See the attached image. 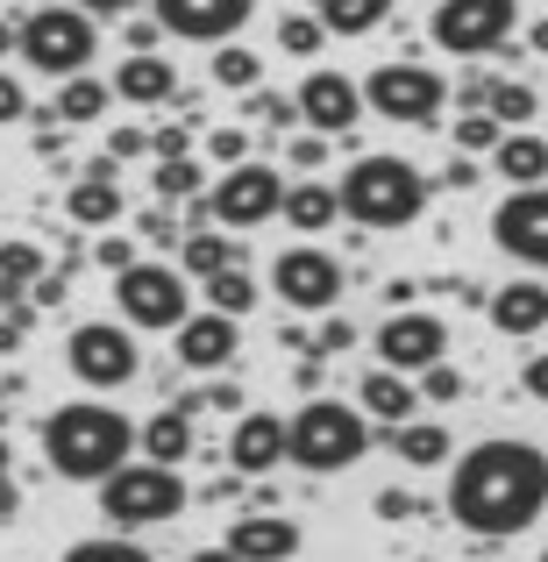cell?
<instances>
[{
	"mask_svg": "<svg viewBox=\"0 0 548 562\" xmlns=\"http://www.w3.org/2000/svg\"><path fill=\"white\" fill-rule=\"evenodd\" d=\"M548 513V449L521 435L478 441L470 456H456L449 477V520L478 541H513Z\"/></svg>",
	"mask_w": 548,
	"mask_h": 562,
	"instance_id": "obj_1",
	"label": "cell"
},
{
	"mask_svg": "<svg viewBox=\"0 0 548 562\" xmlns=\"http://www.w3.org/2000/svg\"><path fill=\"white\" fill-rule=\"evenodd\" d=\"M43 463L65 484H108L122 463H136V420L100 398H71L43 420Z\"/></svg>",
	"mask_w": 548,
	"mask_h": 562,
	"instance_id": "obj_2",
	"label": "cell"
},
{
	"mask_svg": "<svg viewBox=\"0 0 548 562\" xmlns=\"http://www.w3.org/2000/svg\"><path fill=\"white\" fill-rule=\"evenodd\" d=\"M335 200L364 228H413L427 214V171L413 157H357L335 186Z\"/></svg>",
	"mask_w": 548,
	"mask_h": 562,
	"instance_id": "obj_3",
	"label": "cell"
},
{
	"mask_svg": "<svg viewBox=\"0 0 548 562\" xmlns=\"http://www.w3.org/2000/svg\"><path fill=\"white\" fill-rule=\"evenodd\" d=\"M370 456V413L343 406V398H306L292 413V463L306 477H335V470H357Z\"/></svg>",
	"mask_w": 548,
	"mask_h": 562,
	"instance_id": "obj_4",
	"label": "cell"
},
{
	"mask_svg": "<svg viewBox=\"0 0 548 562\" xmlns=\"http://www.w3.org/2000/svg\"><path fill=\"white\" fill-rule=\"evenodd\" d=\"M100 36H93V14L86 8H36L22 22V43H14V57H22L29 71H43V79H79L86 65H93Z\"/></svg>",
	"mask_w": 548,
	"mask_h": 562,
	"instance_id": "obj_5",
	"label": "cell"
},
{
	"mask_svg": "<svg viewBox=\"0 0 548 562\" xmlns=\"http://www.w3.org/2000/svg\"><path fill=\"white\" fill-rule=\"evenodd\" d=\"M186 506H192V492L171 463H122L100 484V513H108L114 527H165V520H179Z\"/></svg>",
	"mask_w": 548,
	"mask_h": 562,
	"instance_id": "obj_6",
	"label": "cell"
},
{
	"mask_svg": "<svg viewBox=\"0 0 548 562\" xmlns=\"http://www.w3.org/2000/svg\"><path fill=\"white\" fill-rule=\"evenodd\" d=\"M114 300H122V321L128 328H186L192 314V278L171 271V263H128L122 278H114Z\"/></svg>",
	"mask_w": 548,
	"mask_h": 562,
	"instance_id": "obj_7",
	"label": "cell"
},
{
	"mask_svg": "<svg viewBox=\"0 0 548 562\" xmlns=\"http://www.w3.org/2000/svg\"><path fill=\"white\" fill-rule=\"evenodd\" d=\"M65 363H71V378L93 384V392H122V384L143 371L136 328H128V321H86V328H71Z\"/></svg>",
	"mask_w": 548,
	"mask_h": 562,
	"instance_id": "obj_8",
	"label": "cell"
},
{
	"mask_svg": "<svg viewBox=\"0 0 548 562\" xmlns=\"http://www.w3.org/2000/svg\"><path fill=\"white\" fill-rule=\"evenodd\" d=\"M441 100H449V86H441V71L413 65V57H392V65H378L364 79V108L384 114V122H413L427 128L441 114Z\"/></svg>",
	"mask_w": 548,
	"mask_h": 562,
	"instance_id": "obj_9",
	"label": "cell"
},
{
	"mask_svg": "<svg viewBox=\"0 0 548 562\" xmlns=\"http://www.w3.org/2000/svg\"><path fill=\"white\" fill-rule=\"evenodd\" d=\"M513 22H521V0H441L427 14V36L449 57H484L513 36Z\"/></svg>",
	"mask_w": 548,
	"mask_h": 562,
	"instance_id": "obj_10",
	"label": "cell"
},
{
	"mask_svg": "<svg viewBox=\"0 0 548 562\" xmlns=\"http://www.w3.org/2000/svg\"><path fill=\"white\" fill-rule=\"evenodd\" d=\"M206 221H221V228H257V221H271L278 206H286V186H278L271 165H257V157H243V165L221 171V186L200 192Z\"/></svg>",
	"mask_w": 548,
	"mask_h": 562,
	"instance_id": "obj_11",
	"label": "cell"
},
{
	"mask_svg": "<svg viewBox=\"0 0 548 562\" xmlns=\"http://www.w3.org/2000/svg\"><path fill=\"white\" fill-rule=\"evenodd\" d=\"M271 285L292 314H335V300H343V263L306 243V249H286V257L271 263Z\"/></svg>",
	"mask_w": 548,
	"mask_h": 562,
	"instance_id": "obj_12",
	"label": "cell"
},
{
	"mask_svg": "<svg viewBox=\"0 0 548 562\" xmlns=\"http://www.w3.org/2000/svg\"><path fill=\"white\" fill-rule=\"evenodd\" d=\"M492 243L506 249L513 263H535V271H548V186H521L513 200H499Z\"/></svg>",
	"mask_w": 548,
	"mask_h": 562,
	"instance_id": "obj_13",
	"label": "cell"
},
{
	"mask_svg": "<svg viewBox=\"0 0 548 562\" xmlns=\"http://www.w3.org/2000/svg\"><path fill=\"white\" fill-rule=\"evenodd\" d=\"M441 349H449V328H441L435 314H384V328H378V363L384 371H399V378H421L427 363H441Z\"/></svg>",
	"mask_w": 548,
	"mask_h": 562,
	"instance_id": "obj_14",
	"label": "cell"
},
{
	"mask_svg": "<svg viewBox=\"0 0 548 562\" xmlns=\"http://www.w3.org/2000/svg\"><path fill=\"white\" fill-rule=\"evenodd\" d=\"M292 100H300V122L314 128V136H349V128L370 114L364 108V86L343 79V71H306V86Z\"/></svg>",
	"mask_w": 548,
	"mask_h": 562,
	"instance_id": "obj_15",
	"label": "cell"
},
{
	"mask_svg": "<svg viewBox=\"0 0 548 562\" xmlns=\"http://www.w3.org/2000/svg\"><path fill=\"white\" fill-rule=\"evenodd\" d=\"M257 14V0H150V22L186 43H221Z\"/></svg>",
	"mask_w": 548,
	"mask_h": 562,
	"instance_id": "obj_16",
	"label": "cell"
},
{
	"mask_svg": "<svg viewBox=\"0 0 548 562\" xmlns=\"http://www.w3.org/2000/svg\"><path fill=\"white\" fill-rule=\"evenodd\" d=\"M286 456H292V420H278V413H243L235 420V435H228L235 477H271Z\"/></svg>",
	"mask_w": 548,
	"mask_h": 562,
	"instance_id": "obj_17",
	"label": "cell"
},
{
	"mask_svg": "<svg viewBox=\"0 0 548 562\" xmlns=\"http://www.w3.org/2000/svg\"><path fill=\"white\" fill-rule=\"evenodd\" d=\"M235 349H243V335H235V321L228 314H186V328H179V363L186 371H228L235 363Z\"/></svg>",
	"mask_w": 548,
	"mask_h": 562,
	"instance_id": "obj_18",
	"label": "cell"
},
{
	"mask_svg": "<svg viewBox=\"0 0 548 562\" xmlns=\"http://www.w3.org/2000/svg\"><path fill=\"white\" fill-rule=\"evenodd\" d=\"M228 549L243 555V562H292L300 555V527L286 520V513H243V520L228 527Z\"/></svg>",
	"mask_w": 548,
	"mask_h": 562,
	"instance_id": "obj_19",
	"label": "cell"
},
{
	"mask_svg": "<svg viewBox=\"0 0 548 562\" xmlns=\"http://www.w3.org/2000/svg\"><path fill=\"white\" fill-rule=\"evenodd\" d=\"M484 314H492V328L506 335V342H527V335L548 328V285H527V278L521 285H499Z\"/></svg>",
	"mask_w": 548,
	"mask_h": 562,
	"instance_id": "obj_20",
	"label": "cell"
},
{
	"mask_svg": "<svg viewBox=\"0 0 548 562\" xmlns=\"http://www.w3.org/2000/svg\"><path fill=\"white\" fill-rule=\"evenodd\" d=\"M71 221H79V228H114V221H122V186H114V157H93V165H86V179L71 186Z\"/></svg>",
	"mask_w": 548,
	"mask_h": 562,
	"instance_id": "obj_21",
	"label": "cell"
},
{
	"mask_svg": "<svg viewBox=\"0 0 548 562\" xmlns=\"http://www.w3.org/2000/svg\"><path fill=\"white\" fill-rule=\"evenodd\" d=\"M179 93V71H171V57H122V71H114V100H128V108H165V100Z\"/></svg>",
	"mask_w": 548,
	"mask_h": 562,
	"instance_id": "obj_22",
	"label": "cell"
},
{
	"mask_svg": "<svg viewBox=\"0 0 548 562\" xmlns=\"http://www.w3.org/2000/svg\"><path fill=\"white\" fill-rule=\"evenodd\" d=\"M136 449H143V463H171V470H179L192 456V413H179V406L150 413V420L136 427Z\"/></svg>",
	"mask_w": 548,
	"mask_h": 562,
	"instance_id": "obj_23",
	"label": "cell"
},
{
	"mask_svg": "<svg viewBox=\"0 0 548 562\" xmlns=\"http://www.w3.org/2000/svg\"><path fill=\"white\" fill-rule=\"evenodd\" d=\"M357 398H364V413H370V420H384V427H406L413 413H421V392H413V378L384 371V363L364 378V392H357Z\"/></svg>",
	"mask_w": 548,
	"mask_h": 562,
	"instance_id": "obj_24",
	"label": "cell"
},
{
	"mask_svg": "<svg viewBox=\"0 0 548 562\" xmlns=\"http://www.w3.org/2000/svg\"><path fill=\"white\" fill-rule=\"evenodd\" d=\"M235 263H243V249H235L221 228H186V243H179V271L192 278V285H206L214 271H235Z\"/></svg>",
	"mask_w": 548,
	"mask_h": 562,
	"instance_id": "obj_25",
	"label": "cell"
},
{
	"mask_svg": "<svg viewBox=\"0 0 548 562\" xmlns=\"http://www.w3.org/2000/svg\"><path fill=\"white\" fill-rule=\"evenodd\" d=\"M392 435V456L399 463H413V470H435V463H449V427L441 420H406V427H384Z\"/></svg>",
	"mask_w": 548,
	"mask_h": 562,
	"instance_id": "obj_26",
	"label": "cell"
},
{
	"mask_svg": "<svg viewBox=\"0 0 548 562\" xmlns=\"http://www.w3.org/2000/svg\"><path fill=\"white\" fill-rule=\"evenodd\" d=\"M278 214L292 221V228L300 235H321V228H335V214H343V200H335V186H286V206H278Z\"/></svg>",
	"mask_w": 548,
	"mask_h": 562,
	"instance_id": "obj_27",
	"label": "cell"
},
{
	"mask_svg": "<svg viewBox=\"0 0 548 562\" xmlns=\"http://www.w3.org/2000/svg\"><path fill=\"white\" fill-rule=\"evenodd\" d=\"M492 171H506L513 186H548V143L541 136H499Z\"/></svg>",
	"mask_w": 548,
	"mask_h": 562,
	"instance_id": "obj_28",
	"label": "cell"
},
{
	"mask_svg": "<svg viewBox=\"0 0 548 562\" xmlns=\"http://www.w3.org/2000/svg\"><path fill=\"white\" fill-rule=\"evenodd\" d=\"M384 14H392V0H314V22L328 36H370Z\"/></svg>",
	"mask_w": 548,
	"mask_h": 562,
	"instance_id": "obj_29",
	"label": "cell"
},
{
	"mask_svg": "<svg viewBox=\"0 0 548 562\" xmlns=\"http://www.w3.org/2000/svg\"><path fill=\"white\" fill-rule=\"evenodd\" d=\"M51 114H57L65 128H86V122H100V114H108V86H100L93 71H79V79H65V86H57Z\"/></svg>",
	"mask_w": 548,
	"mask_h": 562,
	"instance_id": "obj_30",
	"label": "cell"
},
{
	"mask_svg": "<svg viewBox=\"0 0 548 562\" xmlns=\"http://www.w3.org/2000/svg\"><path fill=\"white\" fill-rule=\"evenodd\" d=\"M484 114H492L499 128L535 122V86H521V79H492V93H484Z\"/></svg>",
	"mask_w": 548,
	"mask_h": 562,
	"instance_id": "obj_31",
	"label": "cell"
},
{
	"mask_svg": "<svg viewBox=\"0 0 548 562\" xmlns=\"http://www.w3.org/2000/svg\"><path fill=\"white\" fill-rule=\"evenodd\" d=\"M214 86H221V93H257V86H264V57L243 50V43H228V50L214 57Z\"/></svg>",
	"mask_w": 548,
	"mask_h": 562,
	"instance_id": "obj_32",
	"label": "cell"
},
{
	"mask_svg": "<svg viewBox=\"0 0 548 562\" xmlns=\"http://www.w3.org/2000/svg\"><path fill=\"white\" fill-rule=\"evenodd\" d=\"M200 292H206V306H214V314H228V321H243L249 306H257V285L243 278V263H235V271H214Z\"/></svg>",
	"mask_w": 548,
	"mask_h": 562,
	"instance_id": "obj_33",
	"label": "cell"
},
{
	"mask_svg": "<svg viewBox=\"0 0 548 562\" xmlns=\"http://www.w3.org/2000/svg\"><path fill=\"white\" fill-rule=\"evenodd\" d=\"M36 278H43L36 243H0V285H8V300H22V285H36Z\"/></svg>",
	"mask_w": 548,
	"mask_h": 562,
	"instance_id": "obj_34",
	"label": "cell"
},
{
	"mask_svg": "<svg viewBox=\"0 0 548 562\" xmlns=\"http://www.w3.org/2000/svg\"><path fill=\"white\" fill-rule=\"evenodd\" d=\"M150 186H157V200H200V192H206V171L200 165H192V157H171V165H157L150 171Z\"/></svg>",
	"mask_w": 548,
	"mask_h": 562,
	"instance_id": "obj_35",
	"label": "cell"
},
{
	"mask_svg": "<svg viewBox=\"0 0 548 562\" xmlns=\"http://www.w3.org/2000/svg\"><path fill=\"white\" fill-rule=\"evenodd\" d=\"M65 562H157L143 541H122V535H93V541H71Z\"/></svg>",
	"mask_w": 548,
	"mask_h": 562,
	"instance_id": "obj_36",
	"label": "cell"
},
{
	"mask_svg": "<svg viewBox=\"0 0 548 562\" xmlns=\"http://www.w3.org/2000/svg\"><path fill=\"white\" fill-rule=\"evenodd\" d=\"M321 36H328V29H321L314 14H286V22H278V50H286V57H314Z\"/></svg>",
	"mask_w": 548,
	"mask_h": 562,
	"instance_id": "obj_37",
	"label": "cell"
},
{
	"mask_svg": "<svg viewBox=\"0 0 548 562\" xmlns=\"http://www.w3.org/2000/svg\"><path fill=\"white\" fill-rule=\"evenodd\" d=\"M499 136H506V128H499L492 114H463V122H456V150H463V157H478V150H499Z\"/></svg>",
	"mask_w": 548,
	"mask_h": 562,
	"instance_id": "obj_38",
	"label": "cell"
},
{
	"mask_svg": "<svg viewBox=\"0 0 548 562\" xmlns=\"http://www.w3.org/2000/svg\"><path fill=\"white\" fill-rule=\"evenodd\" d=\"M249 114H257L264 128H278V136H286V128L300 122V100H286V93H264V86H257V93H249Z\"/></svg>",
	"mask_w": 548,
	"mask_h": 562,
	"instance_id": "obj_39",
	"label": "cell"
},
{
	"mask_svg": "<svg viewBox=\"0 0 548 562\" xmlns=\"http://www.w3.org/2000/svg\"><path fill=\"white\" fill-rule=\"evenodd\" d=\"M421 398H435V406L463 398V371H456V363H427V371H421Z\"/></svg>",
	"mask_w": 548,
	"mask_h": 562,
	"instance_id": "obj_40",
	"label": "cell"
},
{
	"mask_svg": "<svg viewBox=\"0 0 548 562\" xmlns=\"http://www.w3.org/2000/svg\"><path fill=\"white\" fill-rule=\"evenodd\" d=\"M93 263H100V271H114V278H122L128 263H136V243H128V235H100V243H93Z\"/></svg>",
	"mask_w": 548,
	"mask_h": 562,
	"instance_id": "obj_41",
	"label": "cell"
},
{
	"mask_svg": "<svg viewBox=\"0 0 548 562\" xmlns=\"http://www.w3.org/2000/svg\"><path fill=\"white\" fill-rule=\"evenodd\" d=\"M150 157H157V165H171V157H192V128H186V122L157 128V136H150Z\"/></svg>",
	"mask_w": 548,
	"mask_h": 562,
	"instance_id": "obj_42",
	"label": "cell"
},
{
	"mask_svg": "<svg viewBox=\"0 0 548 562\" xmlns=\"http://www.w3.org/2000/svg\"><path fill=\"white\" fill-rule=\"evenodd\" d=\"M349 342H357V328H349L343 314H328V321H321V335H314V357H343Z\"/></svg>",
	"mask_w": 548,
	"mask_h": 562,
	"instance_id": "obj_43",
	"label": "cell"
},
{
	"mask_svg": "<svg viewBox=\"0 0 548 562\" xmlns=\"http://www.w3.org/2000/svg\"><path fill=\"white\" fill-rule=\"evenodd\" d=\"M136 228H143V235H150V243H157V249H179V243H186V235H179V221H171V206H150V214H143V221H136Z\"/></svg>",
	"mask_w": 548,
	"mask_h": 562,
	"instance_id": "obj_44",
	"label": "cell"
},
{
	"mask_svg": "<svg viewBox=\"0 0 548 562\" xmlns=\"http://www.w3.org/2000/svg\"><path fill=\"white\" fill-rule=\"evenodd\" d=\"M206 150H214V165H243V157H249V136H243V128H214V136H206Z\"/></svg>",
	"mask_w": 548,
	"mask_h": 562,
	"instance_id": "obj_45",
	"label": "cell"
},
{
	"mask_svg": "<svg viewBox=\"0 0 548 562\" xmlns=\"http://www.w3.org/2000/svg\"><path fill=\"white\" fill-rule=\"evenodd\" d=\"M22 114H29L22 79H14V71H0V122H22Z\"/></svg>",
	"mask_w": 548,
	"mask_h": 562,
	"instance_id": "obj_46",
	"label": "cell"
},
{
	"mask_svg": "<svg viewBox=\"0 0 548 562\" xmlns=\"http://www.w3.org/2000/svg\"><path fill=\"white\" fill-rule=\"evenodd\" d=\"M143 150H150V136H143V128H114V136H108V157H114V165H128V157H143Z\"/></svg>",
	"mask_w": 548,
	"mask_h": 562,
	"instance_id": "obj_47",
	"label": "cell"
},
{
	"mask_svg": "<svg viewBox=\"0 0 548 562\" xmlns=\"http://www.w3.org/2000/svg\"><path fill=\"white\" fill-rule=\"evenodd\" d=\"M413 513H421V506H413V492H392V484L378 492V520H413Z\"/></svg>",
	"mask_w": 548,
	"mask_h": 562,
	"instance_id": "obj_48",
	"label": "cell"
},
{
	"mask_svg": "<svg viewBox=\"0 0 548 562\" xmlns=\"http://www.w3.org/2000/svg\"><path fill=\"white\" fill-rule=\"evenodd\" d=\"M521 384H527V398H541V406H548V349H541V357H527Z\"/></svg>",
	"mask_w": 548,
	"mask_h": 562,
	"instance_id": "obj_49",
	"label": "cell"
},
{
	"mask_svg": "<svg viewBox=\"0 0 548 562\" xmlns=\"http://www.w3.org/2000/svg\"><path fill=\"white\" fill-rule=\"evenodd\" d=\"M321 157H328V136H306V143H292V165H300V171H314Z\"/></svg>",
	"mask_w": 548,
	"mask_h": 562,
	"instance_id": "obj_50",
	"label": "cell"
},
{
	"mask_svg": "<svg viewBox=\"0 0 548 562\" xmlns=\"http://www.w3.org/2000/svg\"><path fill=\"white\" fill-rule=\"evenodd\" d=\"M51 306H65V278L43 271V278H36V314H51Z\"/></svg>",
	"mask_w": 548,
	"mask_h": 562,
	"instance_id": "obj_51",
	"label": "cell"
},
{
	"mask_svg": "<svg viewBox=\"0 0 548 562\" xmlns=\"http://www.w3.org/2000/svg\"><path fill=\"white\" fill-rule=\"evenodd\" d=\"M79 8H86V14H93V22H100V14H108V22H122V14H128V8H136V0H79Z\"/></svg>",
	"mask_w": 548,
	"mask_h": 562,
	"instance_id": "obj_52",
	"label": "cell"
},
{
	"mask_svg": "<svg viewBox=\"0 0 548 562\" xmlns=\"http://www.w3.org/2000/svg\"><path fill=\"white\" fill-rule=\"evenodd\" d=\"M157 36H165L157 22H128V50H157Z\"/></svg>",
	"mask_w": 548,
	"mask_h": 562,
	"instance_id": "obj_53",
	"label": "cell"
},
{
	"mask_svg": "<svg viewBox=\"0 0 548 562\" xmlns=\"http://www.w3.org/2000/svg\"><path fill=\"white\" fill-rule=\"evenodd\" d=\"M22 335H29V328H14V321L0 314V357H14V349H22Z\"/></svg>",
	"mask_w": 548,
	"mask_h": 562,
	"instance_id": "obj_54",
	"label": "cell"
},
{
	"mask_svg": "<svg viewBox=\"0 0 548 562\" xmlns=\"http://www.w3.org/2000/svg\"><path fill=\"white\" fill-rule=\"evenodd\" d=\"M449 186H456V192L478 186V165H470V157H456V165H449Z\"/></svg>",
	"mask_w": 548,
	"mask_h": 562,
	"instance_id": "obj_55",
	"label": "cell"
},
{
	"mask_svg": "<svg viewBox=\"0 0 548 562\" xmlns=\"http://www.w3.org/2000/svg\"><path fill=\"white\" fill-rule=\"evenodd\" d=\"M14 506H22V492H14V477H0V520H14Z\"/></svg>",
	"mask_w": 548,
	"mask_h": 562,
	"instance_id": "obj_56",
	"label": "cell"
},
{
	"mask_svg": "<svg viewBox=\"0 0 548 562\" xmlns=\"http://www.w3.org/2000/svg\"><path fill=\"white\" fill-rule=\"evenodd\" d=\"M186 562H243V555H235L228 541H221V549H200V555H186Z\"/></svg>",
	"mask_w": 548,
	"mask_h": 562,
	"instance_id": "obj_57",
	"label": "cell"
},
{
	"mask_svg": "<svg viewBox=\"0 0 548 562\" xmlns=\"http://www.w3.org/2000/svg\"><path fill=\"white\" fill-rule=\"evenodd\" d=\"M14 43H22V22H0V57H14Z\"/></svg>",
	"mask_w": 548,
	"mask_h": 562,
	"instance_id": "obj_58",
	"label": "cell"
},
{
	"mask_svg": "<svg viewBox=\"0 0 548 562\" xmlns=\"http://www.w3.org/2000/svg\"><path fill=\"white\" fill-rule=\"evenodd\" d=\"M527 43H535V50L548 57V22H535V36H527Z\"/></svg>",
	"mask_w": 548,
	"mask_h": 562,
	"instance_id": "obj_59",
	"label": "cell"
},
{
	"mask_svg": "<svg viewBox=\"0 0 548 562\" xmlns=\"http://www.w3.org/2000/svg\"><path fill=\"white\" fill-rule=\"evenodd\" d=\"M0 477H8V435H0Z\"/></svg>",
	"mask_w": 548,
	"mask_h": 562,
	"instance_id": "obj_60",
	"label": "cell"
},
{
	"mask_svg": "<svg viewBox=\"0 0 548 562\" xmlns=\"http://www.w3.org/2000/svg\"><path fill=\"white\" fill-rule=\"evenodd\" d=\"M0 306H8V285H0Z\"/></svg>",
	"mask_w": 548,
	"mask_h": 562,
	"instance_id": "obj_61",
	"label": "cell"
},
{
	"mask_svg": "<svg viewBox=\"0 0 548 562\" xmlns=\"http://www.w3.org/2000/svg\"><path fill=\"white\" fill-rule=\"evenodd\" d=\"M541 562H548V555H541Z\"/></svg>",
	"mask_w": 548,
	"mask_h": 562,
	"instance_id": "obj_62",
	"label": "cell"
}]
</instances>
